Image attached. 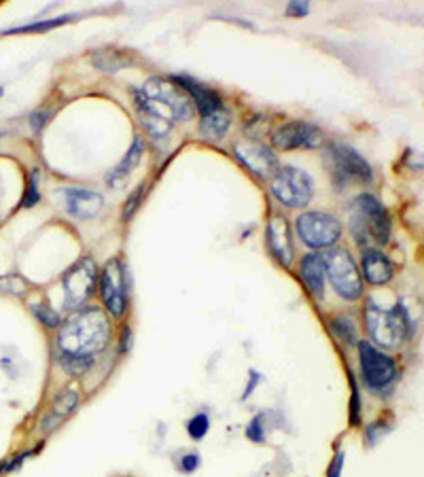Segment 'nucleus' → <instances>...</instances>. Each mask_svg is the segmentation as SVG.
<instances>
[{
    "instance_id": "nucleus-20",
    "label": "nucleus",
    "mask_w": 424,
    "mask_h": 477,
    "mask_svg": "<svg viewBox=\"0 0 424 477\" xmlns=\"http://www.w3.org/2000/svg\"><path fill=\"white\" fill-rule=\"evenodd\" d=\"M230 126H232V117L225 110V106L219 110L201 115V132H204V136H208L212 141H221L227 134Z\"/></svg>"
},
{
    "instance_id": "nucleus-31",
    "label": "nucleus",
    "mask_w": 424,
    "mask_h": 477,
    "mask_svg": "<svg viewBox=\"0 0 424 477\" xmlns=\"http://www.w3.org/2000/svg\"><path fill=\"white\" fill-rule=\"evenodd\" d=\"M143 189H145V187H138V191H136V193L132 195V200H130V202L126 204V212H124V216H126V218H130V216L134 214V210H136V204H138V200H140V193H143Z\"/></svg>"
},
{
    "instance_id": "nucleus-28",
    "label": "nucleus",
    "mask_w": 424,
    "mask_h": 477,
    "mask_svg": "<svg viewBox=\"0 0 424 477\" xmlns=\"http://www.w3.org/2000/svg\"><path fill=\"white\" fill-rule=\"evenodd\" d=\"M246 437L253 439V441H257V443H261L265 439V433H263V416L253 418V422L246 429Z\"/></svg>"
},
{
    "instance_id": "nucleus-15",
    "label": "nucleus",
    "mask_w": 424,
    "mask_h": 477,
    "mask_svg": "<svg viewBox=\"0 0 424 477\" xmlns=\"http://www.w3.org/2000/svg\"><path fill=\"white\" fill-rule=\"evenodd\" d=\"M64 200L68 212L77 218H93L102 210V195L89 189H66Z\"/></svg>"
},
{
    "instance_id": "nucleus-1",
    "label": "nucleus",
    "mask_w": 424,
    "mask_h": 477,
    "mask_svg": "<svg viewBox=\"0 0 424 477\" xmlns=\"http://www.w3.org/2000/svg\"><path fill=\"white\" fill-rule=\"evenodd\" d=\"M138 104L143 110L145 126L157 138H161L172 124L189 122L193 117L191 96L176 83L168 79H149L138 91Z\"/></svg>"
},
{
    "instance_id": "nucleus-13",
    "label": "nucleus",
    "mask_w": 424,
    "mask_h": 477,
    "mask_svg": "<svg viewBox=\"0 0 424 477\" xmlns=\"http://www.w3.org/2000/svg\"><path fill=\"white\" fill-rule=\"evenodd\" d=\"M236 155L257 176H270L272 172L278 170L276 155L267 147H263V145H257V143H240V145H236Z\"/></svg>"
},
{
    "instance_id": "nucleus-21",
    "label": "nucleus",
    "mask_w": 424,
    "mask_h": 477,
    "mask_svg": "<svg viewBox=\"0 0 424 477\" xmlns=\"http://www.w3.org/2000/svg\"><path fill=\"white\" fill-rule=\"evenodd\" d=\"M91 361L93 359H83V356H66V354H60V363H62V367L70 376H83L91 367Z\"/></svg>"
},
{
    "instance_id": "nucleus-36",
    "label": "nucleus",
    "mask_w": 424,
    "mask_h": 477,
    "mask_svg": "<svg viewBox=\"0 0 424 477\" xmlns=\"http://www.w3.org/2000/svg\"><path fill=\"white\" fill-rule=\"evenodd\" d=\"M0 96H3V87H0Z\"/></svg>"
},
{
    "instance_id": "nucleus-12",
    "label": "nucleus",
    "mask_w": 424,
    "mask_h": 477,
    "mask_svg": "<svg viewBox=\"0 0 424 477\" xmlns=\"http://www.w3.org/2000/svg\"><path fill=\"white\" fill-rule=\"evenodd\" d=\"M321 143H323L321 130L301 122L286 124L274 134V145L280 149H316Z\"/></svg>"
},
{
    "instance_id": "nucleus-3",
    "label": "nucleus",
    "mask_w": 424,
    "mask_h": 477,
    "mask_svg": "<svg viewBox=\"0 0 424 477\" xmlns=\"http://www.w3.org/2000/svg\"><path fill=\"white\" fill-rule=\"evenodd\" d=\"M352 231L359 242L373 237L378 244H386L390 235V221L382 204L373 195H361L352 204Z\"/></svg>"
},
{
    "instance_id": "nucleus-35",
    "label": "nucleus",
    "mask_w": 424,
    "mask_h": 477,
    "mask_svg": "<svg viewBox=\"0 0 424 477\" xmlns=\"http://www.w3.org/2000/svg\"><path fill=\"white\" fill-rule=\"evenodd\" d=\"M124 339H130V329H126V331H124ZM128 346H130V344H124V350H126Z\"/></svg>"
},
{
    "instance_id": "nucleus-16",
    "label": "nucleus",
    "mask_w": 424,
    "mask_h": 477,
    "mask_svg": "<svg viewBox=\"0 0 424 477\" xmlns=\"http://www.w3.org/2000/svg\"><path fill=\"white\" fill-rule=\"evenodd\" d=\"M189 96H191V100H193V104H197V108H199V112L201 115H206V112H212V110H219V108H223V102H221V98L215 93V91H210V89H206V87H201L199 83H195L193 79H189V77H176L174 79Z\"/></svg>"
},
{
    "instance_id": "nucleus-25",
    "label": "nucleus",
    "mask_w": 424,
    "mask_h": 477,
    "mask_svg": "<svg viewBox=\"0 0 424 477\" xmlns=\"http://www.w3.org/2000/svg\"><path fill=\"white\" fill-rule=\"evenodd\" d=\"M32 310H34V314H37V318L43 322V325H47V327H60V314L58 312H53L51 308H47V306H32Z\"/></svg>"
},
{
    "instance_id": "nucleus-26",
    "label": "nucleus",
    "mask_w": 424,
    "mask_h": 477,
    "mask_svg": "<svg viewBox=\"0 0 424 477\" xmlns=\"http://www.w3.org/2000/svg\"><path fill=\"white\" fill-rule=\"evenodd\" d=\"M66 22H68V18H60V20H51V22H37V24H30V26L13 28V30H9V32L13 34V32H39V30H51V28L62 26V24H66Z\"/></svg>"
},
{
    "instance_id": "nucleus-6",
    "label": "nucleus",
    "mask_w": 424,
    "mask_h": 477,
    "mask_svg": "<svg viewBox=\"0 0 424 477\" xmlns=\"http://www.w3.org/2000/svg\"><path fill=\"white\" fill-rule=\"evenodd\" d=\"M272 193L289 208H301L314 193L312 178L299 168H280L272 178Z\"/></svg>"
},
{
    "instance_id": "nucleus-2",
    "label": "nucleus",
    "mask_w": 424,
    "mask_h": 477,
    "mask_svg": "<svg viewBox=\"0 0 424 477\" xmlns=\"http://www.w3.org/2000/svg\"><path fill=\"white\" fill-rule=\"evenodd\" d=\"M111 325L100 308H81L72 312L60 329L58 348L66 356L93 359L109 344Z\"/></svg>"
},
{
    "instance_id": "nucleus-9",
    "label": "nucleus",
    "mask_w": 424,
    "mask_h": 477,
    "mask_svg": "<svg viewBox=\"0 0 424 477\" xmlns=\"http://www.w3.org/2000/svg\"><path fill=\"white\" fill-rule=\"evenodd\" d=\"M95 280H98V272L91 257H83L79 263H74L64 276L66 306L79 308L81 303H85L95 289Z\"/></svg>"
},
{
    "instance_id": "nucleus-30",
    "label": "nucleus",
    "mask_w": 424,
    "mask_h": 477,
    "mask_svg": "<svg viewBox=\"0 0 424 477\" xmlns=\"http://www.w3.org/2000/svg\"><path fill=\"white\" fill-rule=\"evenodd\" d=\"M342 466H344V452H338L333 462H331V466H329V471H327V475L329 477H340L342 475Z\"/></svg>"
},
{
    "instance_id": "nucleus-5",
    "label": "nucleus",
    "mask_w": 424,
    "mask_h": 477,
    "mask_svg": "<svg viewBox=\"0 0 424 477\" xmlns=\"http://www.w3.org/2000/svg\"><path fill=\"white\" fill-rule=\"evenodd\" d=\"M325 272L329 274V280L340 297H344L348 301H355L361 297V293H363L361 274L348 251H344V249L331 251L325 257Z\"/></svg>"
},
{
    "instance_id": "nucleus-7",
    "label": "nucleus",
    "mask_w": 424,
    "mask_h": 477,
    "mask_svg": "<svg viewBox=\"0 0 424 477\" xmlns=\"http://www.w3.org/2000/svg\"><path fill=\"white\" fill-rule=\"evenodd\" d=\"M297 231L305 247L325 249L338 242L342 225L336 216L325 212H305L297 218Z\"/></svg>"
},
{
    "instance_id": "nucleus-19",
    "label": "nucleus",
    "mask_w": 424,
    "mask_h": 477,
    "mask_svg": "<svg viewBox=\"0 0 424 477\" xmlns=\"http://www.w3.org/2000/svg\"><path fill=\"white\" fill-rule=\"evenodd\" d=\"M143 153H145L143 138H136V141H134V145H132V149L128 151V155L121 159V164H119L115 170H111V172H109V176H106V183L113 185V187H121V185H124V181L130 176V172H132V170L136 168V164L140 162Z\"/></svg>"
},
{
    "instance_id": "nucleus-17",
    "label": "nucleus",
    "mask_w": 424,
    "mask_h": 477,
    "mask_svg": "<svg viewBox=\"0 0 424 477\" xmlns=\"http://www.w3.org/2000/svg\"><path fill=\"white\" fill-rule=\"evenodd\" d=\"M325 259L321 255H307L301 261V280L312 295H323L325 289Z\"/></svg>"
},
{
    "instance_id": "nucleus-10",
    "label": "nucleus",
    "mask_w": 424,
    "mask_h": 477,
    "mask_svg": "<svg viewBox=\"0 0 424 477\" xmlns=\"http://www.w3.org/2000/svg\"><path fill=\"white\" fill-rule=\"evenodd\" d=\"M331 164H333V178L342 187L348 181H359V183H371V168L369 164L350 147L336 145L329 151Z\"/></svg>"
},
{
    "instance_id": "nucleus-24",
    "label": "nucleus",
    "mask_w": 424,
    "mask_h": 477,
    "mask_svg": "<svg viewBox=\"0 0 424 477\" xmlns=\"http://www.w3.org/2000/svg\"><path fill=\"white\" fill-rule=\"evenodd\" d=\"M208 426H210L208 416H206V414H197L195 418H191V420H189L187 431H189V435H191L193 439H201V437L208 433Z\"/></svg>"
},
{
    "instance_id": "nucleus-29",
    "label": "nucleus",
    "mask_w": 424,
    "mask_h": 477,
    "mask_svg": "<svg viewBox=\"0 0 424 477\" xmlns=\"http://www.w3.org/2000/svg\"><path fill=\"white\" fill-rule=\"evenodd\" d=\"M197 466H199V454H187V456H183L180 469H183L185 473H191V471H195Z\"/></svg>"
},
{
    "instance_id": "nucleus-32",
    "label": "nucleus",
    "mask_w": 424,
    "mask_h": 477,
    "mask_svg": "<svg viewBox=\"0 0 424 477\" xmlns=\"http://www.w3.org/2000/svg\"><path fill=\"white\" fill-rule=\"evenodd\" d=\"M307 11H310L307 3H291V7H289V15H297V18L307 15Z\"/></svg>"
},
{
    "instance_id": "nucleus-11",
    "label": "nucleus",
    "mask_w": 424,
    "mask_h": 477,
    "mask_svg": "<svg viewBox=\"0 0 424 477\" xmlns=\"http://www.w3.org/2000/svg\"><path fill=\"white\" fill-rule=\"evenodd\" d=\"M102 301L113 316H124L126 306H128V297H126V276H124V268L119 259H111L109 263L104 266L102 272Z\"/></svg>"
},
{
    "instance_id": "nucleus-8",
    "label": "nucleus",
    "mask_w": 424,
    "mask_h": 477,
    "mask_svg": "<svg viewBox=\"0 0 424 477\" xmlns=\"http://www.w3.org/2000/svg\"><path fill=\"white\" fill-rule=\"evenodd\" d=\"M359 354H361L363 378H365L369 388L382 391V388H386L395 382L397 367H395V361L390 359V356H386L384 352L373 348L369 341L359 344Z\"/></svg>"
},
{
    "instance_id": "nucleus-23",
    "label": "nucleus",
    "mask_w": 424,
    "mask_h": 477,
    "mask_svg": "<svg viewBox=\"0 0 424 477\" xmlns=\"http://www.w3.org/2000/svg\"><path fill=\"white\" fill-rule=\"evenodd\" d=\"M333 331L342 337V341L346 344H355L357 341V329H355V322L346 316H340L331 322Z\"/></svg>"
},
{
    "instance_id": "nucleus-27",
    "label": "nucleus",
    "mask_w": 424,
    "mask_h": 477,
    "mask_svg": "<svg viewBox=\"0 0 424 477\" xmlns=\"http://www.w3.org/2000/svg\"><path fill=\"white\" fill-rule=\"evenodd\" d=\"M39 200H41V195H39V172L34 170V172L30 174L28 193H26V197H24L22 206H24V208H30V206H34V204H37Z\"/></svg>"
},
{
    "instance_id": "nucleus-18",
    "label": "nucleus",
    "mask_w": 424,
    "mask_h": 477,
    "mask_svg": "<svg viewBox=\"0 0 424 477\" xmlns=\"http://www.w3.org/2000/svg\"><path fill=\"white\" fill-rule=\"evenodd\" d=\"M363 272L371 285H386L392 278V263L386 259V255H382L378 251H365Z\"/></svg>"
},
{
    "instance_id": "nucleus-14",
    "label": "nucleus",
    "mask_w": 424,
    "mask_h": 477,
    "mask_svg": "<svg viewBox=\"0 0 424 477\" xmlns=\"http://www.w3.org/2000/svg\"><path fill=\"white\" fill-rule=\"evenodd\" d=\"M267 244L274 253V257L282 266L293 263V240H291V229L289 223L282 216H274L267 225Z\"/></svg>"
},
{
    "instance_id": "nucleus-33",
    "label": "nucleus",
    "mask_w": 424,
    "mask_h": 477,
    "mask_svg": "<svg viewBox=\"0 0 424 477\" xmlns=\"http://www.w3.org/2000/svg\"><path fill=\"white\" fill-rule=\"evenodd\" d=\"M47 119H49V110H39L37 115H32V126H34V130H41L47 124Z\"/></svg>"
},
{
    "instance_id": "nucleus-22",
    "label": "nucleus",
    "mask_w": 424,
    "mask_h": 477,
    "mask_svg": "<svg viewBox=\"0 0 424 477\" xmlns=\"http://www.w3.org/2000/svg\"><path fill=\"white\" fill-rule=\"evenodd\" d=\"M77 403H79V395H77L74 391H66V393H62L60 397H55V401H53V412H55V416L64 418V416H68V414L77 407Z\"/></svg>"
},
{
    "instance_id": "nucleus-4",
    "label": "nucleus",
    "mask_w": 424,
    "mask_h": 477,
    "mask_svg": "<svg viewBox=\"0 0 424 477\" xmlns=\"http://www.w3.org/2000/svg\"><path fill=\"white\" fill-rule=\"evenodd\" d=\"M367 327L371 337L384 348H397L409 333V318L403 306H395L392 310H382L369 301L367 306Z\"/></svg>"
},
{
    "instance_id": "nucleus-34",
    "label": "nucleus",
    "mask_w": 424,
    "mask_h": 477,
    "mask_svg": "<svg viewBox=\"0 0 424 477\" xmlns=\"http://www.w3.org/2000/svg\"><path fill=\"white\" fill-rule=\"evenodd\" d=\"M259 380H261V376H259L257 372H251V382H249V386L244 388V395H242V399H249V397L253 395V391L257 388Z\"/></svg>"
}]
</instances>
